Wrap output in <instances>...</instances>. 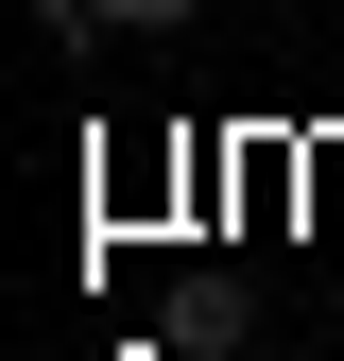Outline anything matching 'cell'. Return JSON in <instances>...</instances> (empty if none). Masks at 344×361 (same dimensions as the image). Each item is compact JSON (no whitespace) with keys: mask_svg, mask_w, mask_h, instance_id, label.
Returning a JSON list of instances; mask_svg holds the SVG:
<instances>
[{"mask_svg":"<svg viewBox=\"0 0 344 361\" xmlns=\"http://www.w3.org/2000/svg\"><path fill=\"white\" fill-rule=\"evenodd\" d=\"M172 344H190V361H241V293L190 276V293H172Z\"/></svg>","mask_w":344,"mask_h":361,"instance_id":"obj_1","label":"cell"},{"mask_svg":"<svg viewBox=\"0 0 344 361\" xmlns=\"http://www.w3.org/2000/svg\"><path fill=\"white\" fill-rule=\"evenodd\" d=\"M207 0H86V35H190Z\"/></svg>","mask_w":344,"mask_h":361,"instance_id":"obj_2","label":"cell"},{"mask_svg":"<svg viewBox=\"0 0 344 361\" xmlns=\"http://www.w3.org/2000/svg\"><path fill=\"white\" fill-rule=\"evenodd\" d=\"M18 18H35V35H86V0H18Z\"/></svg>","mask_w":344,"mask_h":361,"instance_id":"obj_3","label":"cell"}]
</instances>
